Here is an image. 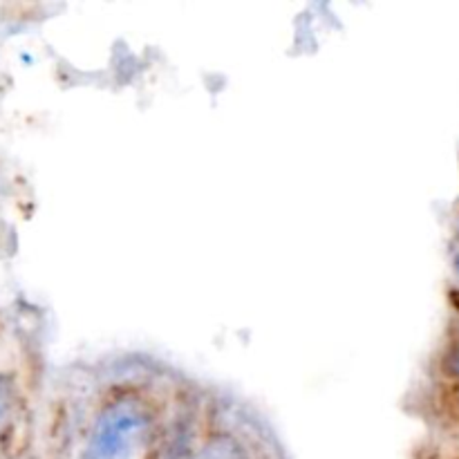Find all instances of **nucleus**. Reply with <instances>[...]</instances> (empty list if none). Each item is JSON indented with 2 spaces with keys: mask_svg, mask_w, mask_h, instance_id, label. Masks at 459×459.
Returning a JSON list of instances; mask_svg holds the SVG:
<instances>
[{
  "mask_svg": "<svg viewBox=\"0 0 459 459\" xmlns=\"http://www.w3.org/2000/svg\"><path fill=\"white\" fill-rule=\"evenodd\" d=\"M151 424V412L139 399H117L99 412L81 459H137Z\"/></svg>",
  "mask_w": 459,
  "mask_h": 459,
  "instance_id": "nucleus-1",
  "label": "nucleus"
},
{
  "mask_svg": "<svg viewBox=\"0 0 459 459\" xmlns=\"http://www.w3.org/2000/svg\"><path fill=\"white\" fill-rule=\"evenodd\" d=\"M9 411H12V384L9 379L0 377V426L9 417Z\"/></svg>",
  "mask_w": 459,
  "mask_h": 459,
  "instance_id": "nucleus-2",
  "label": "nucleus"
},
{
  "mask_svg": "<svg viewBox=\"0 0 459 459\" xmlns=\"http://www.w3.org/2000/svg\"><path fill=\"white\" fill-rule=\"evenodd\" d=\"M457 267H459V260H457Z\"/></svg>",
  "mask_w": 459,
  "mask_h": 459,
  "instance_id": "nucleus-3",
  "label": "nucleus"
}]
</instances>
